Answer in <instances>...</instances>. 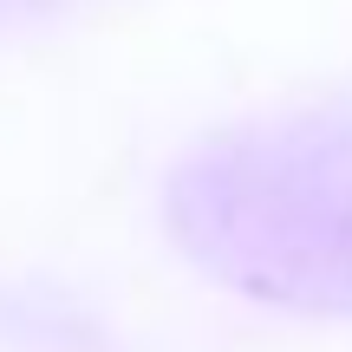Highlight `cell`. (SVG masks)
Segmentation results:
<instances>
[{"label":"cell","instance_id":"1","mask_svg":"<svg viewBox=\"0 0 352 352\" xmlns=\"http://www.w3.org/2000/svg\"><path fill=\"white\" fill-rule=\"evenodd\" d=\"M170 241L274 314H352V118L215 131L164 183Z\"/></svg>","mask_w":352,"mask_h":352},{"label":"cell","instance_id":"2","mask_svg":"<svg viewBox=\"0 0 352 352\" xmlns=\"http://www.w3.org/2000/svg\"><path fill=\"white\" fill-rule=\"evenodd\" d=\"M39 7H52V0H0V20H13V13H39Z\"/></svg>","mask_w":352,"mask_h":352}]
</instances>
